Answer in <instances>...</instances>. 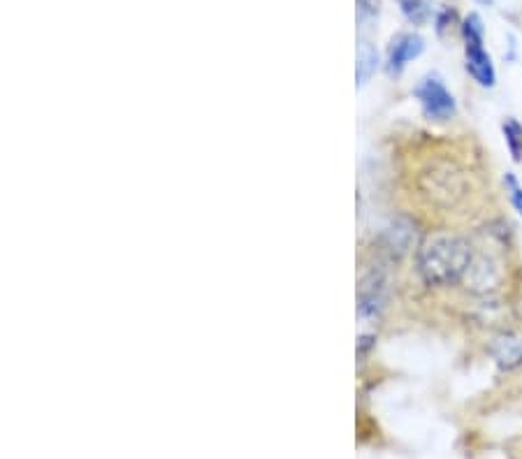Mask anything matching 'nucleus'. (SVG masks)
I'll use <instances>...</instances> for the list:
<instances>
[{"mask_svg": "<svg viewBox=\"0 0 522 459\" xmlns=\"http://www.w3.org/2000/svg\"><path fill=\"white\" fill-rule=\"evenodd\" d=\"M378 67V51L369 44V42H362L360 51H358V67H355V79H358V86L367 83L374 77V72Z\"/></svg>", "mask_w": 522, "mask_h": 459, "instance_id": "9d476101", "label": "nucleus"}, {"mask_svg": "<svg viewBox=\"0 0 522 459\" xmlns=\"http://www.w3.org/2000/svg\"><path fill=\"white\" fill-rule=\"evenodd\" d=\"M471 260L474 249L467 239L453 233H439L418 246L415 269L425 286L448 288L463 283Z\"/></svg>", "mask_w": 522, "mask_h": 459, "instance_id": "f257e3e1", "label": "nucleus"}, {"mask_svg": "<svg viewBox=\"0 0 522 459\" xmlns=\"http://www.w3.org/2000/svg\"><path fill=\"white\" fill-rule=\"evenodd\" d=\"M453 24V12H450V10H446V12H441L437 17V30L439 33H444L446 28H448V26Z\"/></svg>", "mask_w": 522, "mask_h": 459, "instance_id": "dca6fc26", "label": "nucleus"}, {"mask_svg": "<svg viewBox=\"0 0 522 459\" xmlns=\"http://www.w3.org/2000/svg\"><path fill=\"white\" fill-rule=\"evenodd\" d=\"M463 30V40L464 42H483L486 40V26H483V19L478 14H469L467 19L460 26Z\"/></svg>", "mask_w": 522, "mask_h": 459, "instance_id": "ddd939ff", "label": "nucleus"}, {"mask_svg": "<svg viewBox=\"0 0 522 459\" xmlns=\"http://www.w3.org/2000/svg\"><path fill=\"white\" fill-rule=\"evenodd\" d=\"M506 188H509V197H510V204L516 207L518 214L522 216V186L518 184V179L513 177V174H506V179H504Z\"/></svg>", "mask_w": 522, "mask_h": 459, "instance_id": "4468645a", "label": "nucleus"}, {"mask_svg": "<svg viewBox=\"0 0 522 459\" xmlns=\"http://www.w3.org/2000/svg\"><path fill=\"white\" fill-rule=\"evenodd\" d=\"M464 60H467V72L474 77V82L483 89H493L497 83V72H494L493 59L483 47V42H464Z\"/></svg>", "mask_w": 522, "mask_h": 459, "instance_id": "0eeeda50", "label": "nucleus"}, {"mask_svg": "<svg viewBox=\"0 0 522 459\" xmlns=\"http://www.w3.org/2000/svg\"><path fill=\"white\" fill-rule=\"evenodd\" d=\"M421 188L430 202L439 207H455L467 195V179L455 162L437 161L421 174Z\"/></svg>", "mask_w": 522, "mask_h": 459, "instance_id": "f03ea898", "label": "nucleus"}, {"mask_svg": "<svg viewBox=\"0 0 522 459\" xmlns=\"http://www.w3.org/2000/svg\"><path fill=\"white\" fill-rule=\"evenodd\" d=\"M504 265L499 263L494 256L487 253H474V260L469 265L467 274L463 279V286L476 297H494L499 288L504 286Z\"/></svg>", "mask_w": 522, "mask_h": 459, "instance_id": "7ed1b4c3", "label": "nucleus"}, {"mask_svg": "<svg viewBox=\"0 0 522 459\" xmlns=\"http://www.w3.org/2000/svg\"><path fill=\"white\" fill-rule=\"evenodd\" d=\"M388 302V279L381 269L367 272L358 288V316L365 322L378 321L381 311Z\"/></svg>", "mask_w": 522, "mask_h": 459, "instance_id": "39448f33", "label": "nucleus"}, {"mask_svg": "<svg viewBox=\"0 0 522 459\" xmlns=\"http://www.w3.org/2000/svg\"><path fill=\"white\" fill-rule=\"evenodd\" d=\"M425 51V40H423L418 33H402V36H397L391 44V51H388V75L391 77H397V75H402L404 67L415 60L418 56Z\"/></svg>", "mask_w": 522, "mask_h": 459, "instance_id": "423d86ee", "label": "nucleus"}, {"mask_svg": "<svg viewBox=\"0 0 522 459\" xmlns=\"http://www.w3.org/2000/svg\"><path fill=\"white\" fill-rule=\"evenodd\" d=\"M399 7H402L404 17L415 26L425 24L427 19L432 17V10H430L427 0H399Z\"/></svg>", "mask_w": 522, "mask_h": 459, "instance_id": "f8f14e48", "label": "nucleus"}, {"mask_svg": "<svg viewBox=\"0 0 522 459\" xmlns=\"http://www.w3.org/2000/svg\"><path fill=\"white\" fill-rule=\"evenodd\" d=\"M381 10V0H358V12L362 17H376Z\"/></svg>", "mask_w": 522, "mask_h": 459, "instance_id": "2eb2a0df", "label": "nucleus"}, {"mask_svg": "<svg viewBox=\"0 0 522 459\" xmlns=\"http://www.w3.org/2000/svg\"><path fill=\"white\" fill-rule=\"evenodd\" d=\"M415 98L421 102L423 114H425L430 121H439V123H441V121H450L455 116V98H453V93L446 89L444 82H441L437 75H427V77L418 83Z\"/></svg>", "mask_w": 522, "mask_h": 459, "instance_id": "20e7f679", "label": "nucleus"}, {"mask_svg": "<svg viewBox=\"0 0 522 459\" xmlns=\"http://www.w3.org/2000/svg\"><path fill=\"white\" fill-rule=\"evenodd\" d=\"M476 3H480V5H486V7H490L494 3V0H476Z\"/></svg>", "mask_w": 522, "mask_h": 459, "instance_id": "f3484780", "label": "nucleus"}, {"mask_svg": "<svg viewBox=\"0 0 522 459\" xmlns=\"http://www.w3.org/2000/svg\"><path fill=\"white\" fill-rule=\"evenodd\" d=\"M490 352H493V358L494 362H497L499 369H518V367H522V334L510 332V329L499 332L493 339Z\"/></svg>", "mask_w": 522, "mask_h": 459, "instance_id": "6e6552de", "label": "nucleus"}, {"mask_svg": "<svg viewBox=\"0 0 522 459\" xmlns=\"http://www.w3.org/2000/svg\"><path fill=\"white\" fill-rule=\"evenodd\" d=\"M502 131H504V139L510 151V158L516 162H522V125L516 119H506L504 125H502Z\"/></svg>", "mask_w": 522, "mask_h": 459, "instance_id": "9b49d317", "label": "nucleus"}, {"mask_svg": "<svg viewBox=\"0 0 522 459\" xmlns=\"http://www.w3.org/2000/svg\"><path fill=\"white\" fill-rule=\"evenodd\" d=\"M415 221H411L408 216H397L392 218L391 226L385 227L384 241L385 249L391 250L392 256H407L408 250L415 246Z\"/></svg>", "mask_w": 522, "mask_h": 459, "instance_id": "1a4fd4ad", "label": "nucleus"}]
</instances>
